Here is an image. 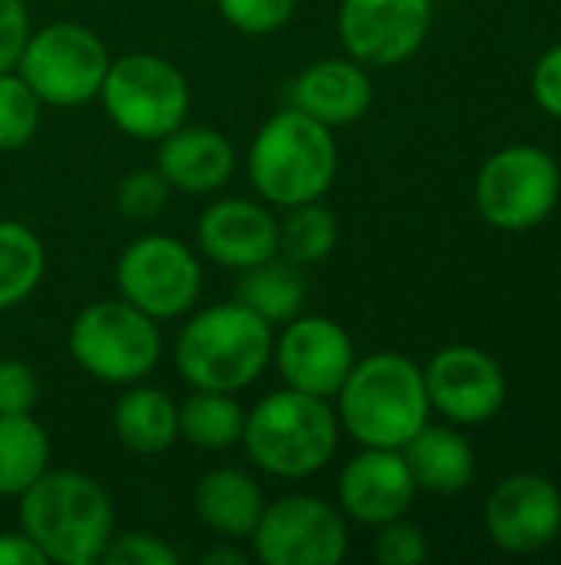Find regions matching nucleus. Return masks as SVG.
Returning a JSON list of instances; mask_svg holds the SVG:
<instances>
[{"label":"nucleus","mask_w":561,"mask_h":565,"mask_svg":"<svg viewBox=\"0 0 561 565\" xmlns=\"http://www.w3.org/2000/svg\"><path fill=\"white\" fill-rule=\"evenodd\" d=\"M222 17L241 33H274L291 17L298 0H215Z\"/></svg>","instance_id":"obj_30"},{"label":"nucleus","mask_w":561,"mask_h":565,"mask_svg":"<svg viewBox=\"0 0 561 565\" xmlns=\"http://www.w3.org/2000/svg\"><path fill=\"white\" fill-rule=\"evenodd\" d=\"M374 103V86L354 56H327L311 63L291 86V106L327 129L357 122Z\"/></svg>","instance_id":"obj_18"},{"label":"nucleus","mask_w":561,"mask_h":565,"mask_svg":"<svg viewBox=\"0 0 561 565\" xmlns=\"http://www.w3.org/2000/svg\"><path fill=\"white\" fill-rule=\"evenodd\" d=\"M50 559L43 550L20 530V533H0V565H46Z\"/></svg>","instance_id":"obj_36"},{"label":"nucleus","mask_w":561,"mask_h":565,"mask_svg":"<svg viewBox=\"0 0 561 565\" xmlns=\"http://www.w3.org/2000/svg\"><path fill=\"white\" fill-rule=\"evenodd\" d=\"M112 434L129 454H165L179 440V404L159 387L129 384L112 407Z\"/></svg>","instance_id":"obj_22"},{"label":"nucleus","mask_w":561,"mask_h":565,"mask_svg":"<svg viewBox=\"0 0 561 565\" xmlns=\"http://www.w3.org/2000/svg\"><path fill=\"white\" fill-rule=\"evenodd\" d=\"M50 470V437L33 414H0V500H17Z\"/></svg>","instance_id":"obj_24"},{"label":"nucleus","mask_w":561,"mask_h":565,"mask_svg":"<svg viewBox=\"0 0 561 565\" xmlns=\"http://www.w3.org/2000/svg\"><path fill=\"white\" fill-rule=\"evenodd\" d=\"M46 271L43 242L13 218H0V311L23 305Z\"/></svg>","instance_id":"obj_26"},{"label":"nucleus","mask_w":561,"mask_h":565,"mask_svg":"<svg viewBox=\"0 0 561 565\" xmlns=\"http://www.w3.org/2000/svg\"><path fill=\"white\" fill-rule=\"evenodd\" d=\"M245 411L235 394L225 391H198L179 404V437H185L198 450H228L241 444Z\"/></svg>","instance_id":"obj_25"},{"label":"nucleus","mask_w":561,"mask_h":565,"mask_svg":"<svg viewBox=\"0 0 561 565\" xmlns=\"http://www.w3.org/2000/svg\"><path fill=\"white\" fill-rule=\"evenodd\" d=\"M337 434L341 420L327 407V397L284 387L245 414L241 444L265 473L304 480L331 463L337 454Z\"/></svg>","instance_id":"obj_5"},{"label":"nucleus","mask_w":561,"mask_h":565,"mask_svg":"<svg viewBox=\"0 0 561 565\" xmlns=\"http://www.w3.org/2000/svg\"><path fill=\"white\" fill-rule=\"evenodd\" d=\"M337 497L350 520L364 526H384L410 510L417 483L400 450L367 447L341 470Z\"/></svg>","instance_id":"obj_16"},{"label":"nucleus","mask_w":561,"mask_h":565,"mask_svg":"<svg viewBox=\"0 0 561 565\" xmlns=\"http://www.w3.org/2000/svg\"><path fill=\"white\" fill-rule=\"evenodd\" d=\"M374 556L384 565H417L430 556V546H427V536L420 526L397 516V520L380 526L377 543H374Z\"/></svg>","instance_id":"obj_31"},{"label":"nucleus","mask_w":561,"mask_h":565,"mask_svg":"<svg viewBox=\"0 0 561 565\" xmlns=\"http://www.w3.org/2000/svg\"><path fill=\"white\" fill-rule=\"evenodd\" d=\"M337 175L334 132L301 109L274 113L248 149V179L255 192L281 209L317 202Z\"/></svg>","instance_id":"obj_4"},{"label":"nucleus","mask_w":561,"mask_h":565,"mask_svg":"<svg viewBox=\"0 0 561 565\" xmlns=\"http://www.w3.org/2000/svg\"><path fill=\"white\" fill-rule=\"evenodd\" d=\"M40 96L13 70L0 73V152L30 146L40 129Z\"/></svg>","instance_id":"obj_28"},{"label":"nucleus","mask_w":561,"mask_h":565,"mask_svg":"<svg viewBox=\"0 0 561 565\" xmlns=\"http://www.w3.org/2000/svg\"><path fill=\"white\" fill-rule=\"evenodd\" d=\"M337 245V218L317 202L291 205L278 222V255L294 265H314L327 258Z\"/></svg>","instance_id":"obj_27"},{"label":"nucleus","mask_w":561,"mask_h":565,"mask_svg":"<svg viewBox=\"0 0 561 565\" xmlns=\"http://www.w3.org/2000/svg\"><path fill=\"white\" fill-rule=\"evenodd\" d=\"M195 238L215 265L245 271L278 255V218L261 202L218 199L202 212Z\"/></svg>","instance_id":"obj_17"},{"label":"nucleus","mask_w":561,"mask_h":565,"mask_svg":"<svg viewBox=\"0 0 561 565\" xmlns=\"http://www.w3.org/2000/svg\"><path fill=\"white\" fill-rule=\"evenodd\" d=\"M430 407L453 424H486L506 401L503 367L473 344H450L423 371Z\"/></svg>","instance_id":"obj_14"},{"label":"nucleus","mask_w":561,"mask_h":565,"mask_svg":"<svg viewBox=\"0 0 561 565\" xmlns=\"http://www.w3.org/2000/svg\"><path fill=\"white\" fill-rule=\"evenodd\" d=\"M30 36V13L23 0H0V73L17 70L23 43Z\"/></svg>","instance_id":"obj_34"},{"label":"nucleus","mask_w":561,"mask_h":565,"mask_svg":"<svg viewBox=\"0 0 561 565\" xmlns=\"http://www.w3.org/2000/svg\"><path fill=\"white\" fill-rule=\"evenodd\" d=\"M337 420L364 447L400 450L430 420L423 371L397 354L380 351L357 361L337 391Z\"/></svg>","instance_id":"obj_2"},{"label":"nucleus","mask_w":561,"mask_h":565,"mask_svg":"<svg viewBox=\"0 0 561 565\" xmlns=\"http://www.w3.org/2000/svg\"><path fill=\"white\" fill-rule=\"evenodd\" d=\"M99 99L116 129L132 139L159 142L185 122L192 89L185 73L165 56L126 53L109 63Z\"/></svg>","instance_id":"obj_7"},{"label":"nucleus","mask_w":561,"mask_h":565,"mask_svg":"<svg viewBox=\"0 0 561 565\" xmlns=\"http://www.w3.org/2000/svg\"><path fill=\"white\" fill-rule=\"evenodd\" d=\"M433 20L430 0H341L337 36L364 66H397L410 60Z\"/></svg>","instance_id":"obj_12"},{"label":"nucleus","mask_w":561,"mask_h":565,"mask_svg":"<svg viewBox=\"0 0 561 565\" xmlns=\"http://www.w3.org/2000/svg\"><path fill=\"white\" fill-rule=\"evenodd\" d=\"M235 146L228 136L208 126H179L159 139L155 169L162 179L188 195H208L222 189L235 172Z\"/></svg>","instance_id":"obj_19"},{"label":"nucleus","mask_w":561,"mask_h":565,"mask_svg":"<svg viewBox=\"0 0 561 565\" xmlns=\"http://www.w3.org/2000/svg\"><path fill=\"white\" fill-rule=\"evenodd\" d=\"M195 513L208 533L235 543V540L251 536V530L258 526L265 513V493L255 477L235 467H218L198 480Z\"/></svg>","instance_id":"obj_21"},{"label":"nucleus","mask_w":561,"mask_h":565,"mask_svg":"<svg viewBox=\"0 0 561 565\" xmlns=\"http://www.w3.org/2000/svg\"><path fill=\"white\" fill-rule=\"evenodd\" d=\"M17 500L20 530L50 563H103L112 540V503L93 477L76 470H46Z\"/></svg>","instance_id":"obj_1"},{"label":"nucleus","mask_w":561,"mask_h":565,"mask_svg":"<svg viewBox=\"0 0 561 565\" xmlns=\"http://www.w3.org/2000/svg\"><path fill=\"white\" fill-rule=\"evenodd\" d=\"M103 563L109 565H179V553L152 536V533H126V536H112L106 553H103Z\"/></svg>","instance_id":"obj_32"},{"label":"nucleus","mask_w":561,"mask_h":565,"mask_svg":"<svg viewBox=\"0 0 561 565\" xmlns=\"http://www.w3.org/2000/svg\"><path fill=\"white\" fill-rule=\"evenodd\" d=\"M202 565H248V556L238 546H212L202 553Z\"/></svg>","instance_id":"obj_37"},{"label":"nucleus","mask_w":561,"mask_h":565,"mask_svg":"<svg viewBox=\"0 0 561 565\" xmlns=\"http://www.w3.org/2000/svg\"><path fill=\"white\" fill-rule=\"evenodd\" d=\"M73 361L103 384H136L155 371L162 334L155 318L132 308L126 298L86 305L69 328Z\"/></svg>","instance_id":"obj_6"},{"label":"nucleus","mask_w":561,"mask_h":565,"mask_svg":"<svg viewBox=\"0 0 561 565\" xmlns=\"http://www.w3.org/2000/svg\"><path fill=\"white\" fill-rule=\"evenodd\" d=\"M106 43L83 23H46L26 36L17 73L50 106H83L99 96L109 70Z\"/></svg>","instance_id":"obj_8"},{"label":"nucleus","mask_w":561,"mask_h":565,"mask_svg":"<svg viewBox=\"0 0 561 565\" xmlns=\"http://www.w3.org/2000/svg\"><path fill=\"white\" fill-rule=\"evenodd\" d=\"M308 298V285L294 262L288 258H265L245 271H238L235 301L265 318L268 324H288L301 315Z\"/></svg>","instance_id":"obj_23"},{"label":"nucleus","mask_w":561,"mask_h":565,"mask_svg":"<svg viewBox=\"0 0 561 565\" xmlns=\"http://www.w3.org/2000/svg\"><path fill=\"white\" fill-rule=\"evenodd\" d=\"M251 553L265 565H337L347 556L344 516L317 497H281L251 530Z\"/></svg>","instance_id":"obj_11"},{"label":"nucleus","mask_w":561,"mask_h":565,"mask_svg":"<svg viewBox=\"0 0 561 565\" xmlns=\"http://www.w3.org/2000/svg\"><path fill=\"white\" fill-rule=\"evenodd\" d=\"M417 490L433 497H456L473 483L476 457L463 434L453 427H423L400 447Z\"/></svg>","instance_id":"obj_20"},{"label":"nucleus","mask_w":561,"mask_h":565,"mask_svg":"<svg viewBox=\"0 0 561 565\" xmlns=\"http://www.w3.org/2000/svg\"><path fill=\"white\" fill-rule=\"evenodd\" d=\"M40 397V381L23 361H0V414H30Z\"/></svg>","instance_id":"obj_33"},{"label":"nucleus","mask_w":561,"mask_h":565,"mask_svg":"<svg viewBox=\"0 0 561 565\" xmlns=\"http://www.w3.org/2000/svg\"><path fill=\"white\" fill-rule=\"evenodd\" d=\"M489 540L516 556L539 553L561 533V493L542 473H513L486 500Z\"/></svg>","instance_id":"obj_15"},{"label":"nucleus","mask_w":561,"mask_h":565,"mask_svg":"<svg viewBox=\"0 0 561 565\" xmlns=\"http://www.w3.org/2000/svg\"><path fill=\"white\" fill-rule=\"evenodd\" d=\"M116 288L132 308L155 321L192 311L202 291L198 258L172 235H142L116 262Z\"/></svg>","instance_id":"obj_10"},{"label":"nucleus","mask_w":561,"mask_h":565,"mask_svg":"<svg viewBox=\"0 0 561 565\" xmlns=\"http://www.w3.org/2000/svg\"><path fill=\"white\" fill-rule=\"evenodd\" d=\"M271 361L281 381L314 397H334L357 364L350 334L324 315L291 318L274 341Z\"/></svg>","instance_id":"obj_13"},{"label":"nucleus","mask_w":561,"mask_h":565,"mask_svg":"<svg viewBox=\"0 0 561 565\" xmlns=\"http://www.w3.org/2000/svg\"><path fill=\"white\" fill-rule=\"evenodd\" d=\"M559 162L539 146H506L476 175L479 215L503 232H529L559 205Z\"/></svg>","instance_id":"obj_9"},{"label":"nucleus","mask_w":561,"mask_h":565,"mask_svg":"<svg viewBox=\"0 0 561 565\" xmlns=\"http://www.w3.org/2000/svg\"><path fill=\"white\" fill-rule=\"evenodd\" d=\"M169 192H172V185L162 179L159 169H136V172L122 175V182L116 189V205L126 218L149 222L165 212Z\"/></svg>","instance_id":"obj_29"},{"label":"nucleus","mask_w":561,"mask_h":565,"mask_svg":"<svg viewBox=\"0 0 561 565\" xmlns=\"http://www.w3.org/2000/svg\"><path fill=\"white\" fill-rule=\"evenodd\" d=\"M532 96L549 116L561 119V43L546 50L542 60L536 63V70H532Z\"/></svg>","instance_id":"obj_35"},{"label":"nucleus","mask_w":561,"mask_h":565,"mask_svg":"<svg viewBox=\"0 0 561 565\" xmlns=\"http://www.w3.org/2000/svg\"><path fill=\"white\" fill-rule=\"evenodd\" d=\"M271 351V324L245 305L225 301L188 318L175 341V367L188 387L238 394L268 371Z\"/></svg>","instance_id":"obj_3"}]
</instances>
